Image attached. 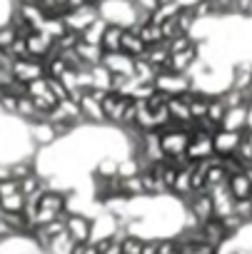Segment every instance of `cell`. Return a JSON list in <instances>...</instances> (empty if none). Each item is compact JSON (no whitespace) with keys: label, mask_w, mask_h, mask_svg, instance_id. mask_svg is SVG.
<instances>
[{"label":"cell","mask_w":252,"mask_h":254,"mask_svg":"<svg viewBox=\"0 0 252 254\" xmlns=\"http://www.w3.org/2000/svg\"><path fill=\"white\" fill-rule=\"evenodd\" d=\"M153 85H155V90H160V92H165L170 97H177V95H182V92H187L192 87L190 85V77L185 72H170V70L158 72V77H155Z\"/></svg>","instance_id":"1"},{"label":"cell","mask_w":252,"mask_h":254,"mask_svg":"<svg viewBox=\"0 0 252 254\" xmlns=\"http://www.w3.org/2000/svg\"><path fill=\"white\" fill-rule=\"evenodd\" d=\"M10 75H13V80L28 85V82H33V80L45 77V65H43V60H35V58L13 60V65H10Z\"/></svg>","instance_id":"2"},{"label":"cell","mask_w":252,"mask_h":254,"mask_svg":"<svg viewBox=\"0 0 252 254\" xmlns=\"http://www.w3.org/2000/svg\"><path fill=\"white\" fill-rule=\"evenodd\" d=\"M102 97H105V92H100V90H85V92H83V97H80V102H78L83 120H87V122H105L102 105H100Z\"/></svg>","instance_id":"3"},{"label":"cell","mask_w":252,"mask_h":254,"mask_svg":"<svg viewBox=\"0 0 252 254\" xmlns=\"http://www.w3.org/2000/svg\"><path fill=\"white\" fill-rule=\"evenodd\" d=\"M65 234L73 244H85L92 239V222L83 214H68L65 217Z\"/></svg>","instance_id":"4"},{"label":"cell","mask_w":252,"mask_h":254,"mask_svg":"<svg viewBox=\"0 0 252 254\" xmlns=\"http://www.w3.org/2000/svg\"><path fill=\"white\" fill-rule=\"evenodd\" d=\"M185 155H187L192 162L210 160V157L215 155V150H212V135L195 130V132L190 135V142H187V150H185Z\"/></svg>","instance_id":"5"},{"label":"cell","mask_w":252,"mask_h":254,"mask_svg":"<svg viewBox=\"0 0 252 254\" xmlns=\"http://www.w3.org/2000/svg\"><path fill=\"white\" fill-rule=\"evenodd\" d=\"M128 102H130V97L128 95H120V92H105V97H102V115H105V122H115V125H120V120H122V112H125V107H128Z\"/></svg>","instance_id":"6"},{"label":"cell","mask_w":252,"mask_h":254,"mask_svg":"<svg viewBox=\"0 0 252 254\" xmlns=\"http://www.w3.org/2000/svg\"><path fill=\"white\" fill-rule=\"evenodd\" d=\"M240 142H242V132H237V130H225V127H220V130L212 135V150L220 157L235 155Z\"/></svg>","instance_id":"7"},{"label":"cell","mask_w":252,"mask_h":254,"mask_svg":"<svg viewBox=\"0 0 252 254\" xmlns=\"http://www.w3.org/2000/svg\"><path fill=\"white\" fill-rule=\"evenodd\" d=\"M200 237H202V242L205 244H210V247H220L230 234H227V229H225V224H222V219H217V217H210L207 222H202L200 224Z\"/></svg>","instance_id":"8"},{"label":"cell","mask_w":252,"mask_h":254,"mask_svg":"<svg viewBox=\"0 0 252 254\" xmlns=\"http://www.w3.org/2000/svg\"><path fill=\"white\" fill-rule=\"evenodd\" d=\"M25 45H28V58H35V60H45L53 53V40L43 30H33L25 38Z\"/></svg>","instance_id":"9"},{"label":"cell","mask_w":252,"mask_h":254,"mask_svg":"<svg viewBox=\"0 0 252 254\" xmlns=\"http://www.w3.org/2000/svg\"><path fill=\"white\" fill-rule=\"evenodd\" d=\"M100 65H105L112 75H133V58L125 53H102Z\"/></svg>","instance_id":"10"},{"label":"cell","mask_w":252,"mask_h":254,"mask_svg":"<svg viewBox=\"0 0 252 254\" xmlns=\"http://www.w3.org/2000/svg\"><path fill=\"white\" fill-rule=\"evenodd\" d=\"M38 209L43 212H50L55 217H60L63 212H68V199L63 192H55V190H45L40 194V202H38Z\"/></svg>","instance_id":"11"},{"label":"cell","mask_w":252,"mask_h":254,"mask_svg":"<svg viewBox=\"0 0 252 254\" xmlns=\"http://www.w3.org/2000/svg\"><path fill=\"white\" fill-rule=\"evenodd\" d=\"M190 214L200 224L212 217V199H210L207 192H192V197H190Z\"/></svg>","instance_id":"12"},{"label":"cell","mask_w":252,"mask_h":254,"mask_svg":"<svg viewBox=\"0 0 252 254\" xmlns=\"http://www.w3.org/2000/svg\"><path fill=\"white\" fill-rule=\"evenodd\" d=\"M120 53H125L128 58H143V53H145V43L138 38V33H135V25L133 28H125V33H122V40H120Z\"/></svg>","instance_id":"13"},{"label":"cell","mask_w":252,"mask_h":254,"mask_svg":"<svg viewBox=\"0 0 252 254\" xmlns=\"http://www.w3.org/2000/svg\"><path fill=\"white\" fill-rule=\"evenodd\" d=\"M143 60H145L148 65H153L158 72L168 70V60H170L168 43H160V45H150V48H145V53H143Z\"/></svg>","instance_id":"14"},{"label":"cell","mask_w":252,"mask_h":254,"mask_svg":"<svg viewBox=\"0 0 252 254\" xmlns=\"http://www.w3.org/2000/svg\"><path fill=\"white\" fill-rule=\"evenodd\" d=\"M247 112H250V107H247V105L227 107V112H225V117H222V125H220V127H225V130H237V132H242L245 127H247Z\"/></svg>","instance_id":"15"},{"label":"cell","mask_w":252,"mask_h":254,"mask_svg":"<svg viewBox=\"0 0 252 254\" xmlns=\"http://www.w3.org/2000/svg\"><path fill=\"white\" fill-rule=\"evenodd\" d=\"M225 187L232 194V199H250L252 197V185L247 182V177L242 175V170L235 172V175H230L227 182H225Z\"/></svg>","instance_id":"16"},{"label":"cell","mask_w":252,"mask_h":254,"mask_svg":"<svg viewBox=\"0 0 252 254\" xmlns=\"http://www.w3.org/2000/svg\"><path fill=\"white\" fill-rule=\"evenodd\" d=\"M122 33H125L122 25L107 23V25H105V33H102V38H100V48H102V53H120Z\"/></svg>","instance_id":"17"},{"label":"cell","mask_w":252,"mask_h":254,"mask_svg":"<svg viewBox=\"0 0 252 254\" xmlns=\"http://www.w3.org/2000/svg\"><path fill=\"white\" fill-rule=\"evenodd\" d=\"M195 60H197V48L192 45L182 53H172L170 60H168V70L170 72H185L190 65H195Z\"/></svg>","instance_id":"18"},{"label":"cell","mask_w":252,"mask_h":254,"mask_svg":"<svg viewBox=\"0 0 252 254\" xmlns=\"http://www.w3.org/2000/svg\"><path fill=\"white\" fill-rule=\"evenodd\" d=\"M73 50H75V55H78L87 67L100 65V60H102V48H100V45H90V43H83V40H80Z\"/></svg>","instance_id":"19"},{"label":"cell","mask_w":252,"mask_h":254,"mask_svg":"<svg viewBox=\"0 0 252 254\" xmlns=\"http://www.w3.org/2000/svg\"><path fill=\"white\" fill-rule=\"evenodd\" d=\"M110 80H112V72L105 65H92L90 67V90L110 92Z\"/></svg>","instance_id":"20"},{"label":"cell","mask_w":252,"mask_h":254,"mask_svg":"<svg viewBox=\"0 0 252 254\" xmlns=\"http://www.w3.org/2000/svg\"><path fill=\"white\" fill-rule=\"evenodd\" d=\"M135 33H138V38L145 43V48L165 43V40H163V30H160V25H155V23H143V25H135Z\"/></svg>","instance_id":"21"},{"label":"cell","mask_w":252,"mask_h":254,"mask_svg":"<svg viewBox=\"0 0 252 254\" xmlns=\"http://www.w3.org/2000/svg\"><path fill=\"white\" fill-rule=\"evenodd\" d=\"M168 112H170V120H175V122H190L192 120L190 117V107H187V102L180 95L168 100Z\"/></svg>","instance_id":"22"},{"label":"cell","mask_w":252,"mask_h":254,"mask_svg":"<svg viewBox=\"0 0 252 254\" xmlns=\"http://www.w3.org/2000/svg\"><path fill=\"white\" fill-rule=\"evenodd\" d=\"M133 77H135L138 82H155L158 70H155L153 65H148L143 58H135V60H133Z\"/></svg>","instance_id":"23"},{"label":"cell","mask_w":252,"mask_h":254,"mask_svg":"<svg viewBox=\"0 0 252 254\" xmlns=\"http://www.w3.org/2000/svg\"><path fill=\"white\" fill-rule=\"evenodd\" d=\"M105 20H100V18H95L83 33H80V40L83 43H90V45H100V38H102V33H105Z\"/></svg>","instance_id":"24"},{"label":"cell","mask_w":252,"mask_h":254,"mask_svg":"<svg viewBox=\"0 0 252 254\" xmlns=\"http://www.w3.org/2000/svg\"><path fill=\"white\" fill-rule=\"evenodd\" d=\"M140 182H143V192H145V194H158V192H163V190H165L163 180H160L158 175H153L148 167H145V170H140Z\"/></svg>","instance_id":"25"},{"label":"cell","mask_w":252,"mask_h":254,"mask_svg":"<svg viewBox=\"0 0 252 254\" xmlns=\"http://www.w3.org/2000/svg\"><path fill=\"white\" fill-rule=\"evenodd\" d=\"M30 132H33V140L38 145H50L55 140V132H53V127L48 122H33L30 125Z\"/></svg>","instance_id":"26"},{"label":"cell","mask_w":252,"mask_h":254,"mask_svg":"<svg viewBox=\"0 0 252 254\" xmlns=\"http://www.w3.org/2000/svg\"><path fill=\"white\" fill-rule=\"evenodd\" d=\"M225 112H227V107H225V102H222V97H210L207 100V120H212L217 127L222 125V117H225Z\"/></svg>","instance_id":"27"},{"label":"cell","mask_w":252,"mask_h":254,"mask_svg":"<svg viewBox=\"0 0 252 254\" xmlns=\"http://www.w3.org/2000/svg\"><path fill=\"white\" fill-rule=\"evenodd\" d=\"M140 170H143V165H140L138 157H128V160L117 162V177H120V180L135 177V175H140Z\"/></svg>","instance_id":"28"},{"label":"cell","mask_w":252,"mask_h":254,"mask_svg":"<svg viewBox=\"0 0 252 254\" xmlns=\"http://www.w3.org/2000/svg\"><path fill=\"white\" fill-rule=\"evenodd\" d=\"M122 194L128 197V199L145 194V192H143V182H140V175H135V177H128V180H122Z\"/></svg>","instance_id":"29"},{"label":"cell","mask_w":252,"mask_h":254,"mask_svg":"<svg viewBox=\"0 0 252 254\" xmlns=\"http://www.w3.org/2000/svg\"><path fill=\"white\" fill-rule=\"evenodd\" d=\"M140 249H143V239H138L133 234L120 239V254H140Z\"/></svg>","instance_id":"30"},{"label":"cell","mask_w":252,"mask_h":254,"mask_svg":"<svg viewBox=\"0 0 252 254\" xmlns=\"http://www.w3.org/2000/svg\"><path fill=\"white\" fill-rule=\"evenodd\" d=\"M187 48H192V40H190V35H185V33H180V35H175L172 40H168L170 55H172V53H182V50H187Z\"/></svg>","instance_id":"31"},{"label":"cell","mask_w":252,"mask_h":254,"mask_svg":"<svg viewBox=\"0 0 252 254\" xmlns=\"http://www.w3.org/2000/svg\"><path fill=\"white\" fill-rule=\"evenodd\" d=\"M115 175H117V162H115V160H102V162H97L95 177L107 180V177H115Z\"/></svg>","instance_id":"32"},{"label":"cell","mask_w":252,"mask_h":254,"mask_svg":"<svg viewBox=\"0 0 252 254\" xmlns=\"http://www.w3.org/2000/svg\"><path fill=\"white\" fill-rule=\"evenodd\" d=\"M250 77H252V67L250 65H237V70H235V87L237 90H247Z\"/></svg>","instance_id":"33"},{"label":"cell","mask_w":252,"mask_h":254,"mask_svg":"<svg viewBox=\"0 0 252 254\" xmlns=\"http://www.w3.org/2000/svg\"><path fill=\"white\" fill-rule=\"evenodd\" d=\"M190 8H192L195 18H207V15H212V13H215L212 0H195V3H192Z\"/></svg>","instance_id":"34"},{"label":"cell","mask_w":252,"mask_h":254,"mask_svg":"<svg viewBox=\"0 0 252 254\" xmlns=\"http://www.w3.org/2000/svg\"><path fill=\"white\" fill-rule=\"evenodd\" d=\"M35 170H33V165L30 162H18V165H10V175H13V180H23V177H28V175H33Z\"/></svg>","instance_id":"35"},{"label":"cell","mask_w":252,"mask_h":254,"mask_svg":"<svg viewBox=\"0 0 252 254\" xmlns=\"http://www.w3.org/2000/svg\"><path fill=\"white\" fill-rule=\"evenodd\" d=\"M15 107H18V97L5 90V95L0 97V110H3L5 115H15Z\"/></svg>","instance_id":"36"},{"label":"cell","mask_w":252,"mask_h":254,"mask_svg":"<svg viewBox=\"0 0 252 254\" xmlns=\"http://www.w3.org/2000/svg\"><path fill=\"white\" fill-rule=\"evenodd\" d=\"M48 87H50V92L55 95V100H58V102L68 97V87H65L60 80H55V77H48Z\"/></svg>","instance_id":"37"},{"label":"cell","mask_w":252,"mask_h":254,"mask_svg":"<svg viewBox=\"0 0 252 254\" xmlns=\"http://www.w3.org/2000/svg\"><path fill=\"white\" fill-rule=\"evenodd\" d=\"M13 40H15V30H13L10 25H3V28H0V50H8Z\"/></svg>","instance_id":"38"},{"label":"cell","mask_w":252,"mask_h":254,"mask_svg":"<svg viewBox=\"0 0 252 254\" xmlns=\"http://www.w3.org/2000/svg\"><path fill=\"white\" fill-rule=\"evenodd\" d=\"M138 3V8L143 10V13H153L155 8H158V0H135Z\"/></svg>","instance_id":"39"},{"label":"cell","mask_w":252,"mask_h":254,"mask_svg":"<svg viewBox=\"0 0 252 254\" xmlns=\"http://www.w3.org/2000/svg\"><path fill=\"white\" fill-rule=\"evenodd\" d=\"M140 254H158V242H143Z\"/></svg>","instance_id":"40"},{"label":"cell","mask_w":252,"mask_h":254,"mask_svg":"<svg viewBox=\"0 0 252 254\" xmlns=\"http://www.w3.org/2000/svg\"><path fill=\"white\" fill-rule=\"evenodd\" d=\"M8 180H13V175H10V165H0V182H8Z\"/></svg>","instance_id":"41"},{"label":"cell","mask_w":252,"mask_h":254,"mask_svg":"<svg viewBox=\"0 0 252 254\" xmlns=\"http://www.w3.org/2000/svg\"><path fill=\"white\" fill-rule=\"evenodd\" d=\"M242 175H245V177H247V182L252 185V165H245V167H242Z\"/></svg>","instance_id":"42"},{"label":"cell","mask_w":252,"mask_h":254,"mask_svg":"<svg viewBox=\"0 0 252 254\" xmlns=\"http://www.w3.org/2000/svg\"><path fill=\"white\" fill-rule=\"evenodd\" d=\"M242 140L252 147V130H242Z\"/></svg>","instance_id":"43"},{"label":"cell","mask_w":252,"mask_h":254,"mask_svg":"<svg viewBox=\"0 0 252 254\" xmlns=\"http://www.w3.org/2000/svg\"><path fill=\"white\" fill-rule=\"evenodd\" d=\"M245 15H252V0H250V5H247V13Z\"/></svg>","instance_id":"44"},{"label":"cell","mask_w":252,"mask_h":254,"mask_svg":"<svg viewBox=\"0 0 252 254\" xmlns=\"http://www.w3.org/2000/svg\"><path fill=\"white\" fill-rule=\"evenodd\" d=\"M247 92L252 95V77H250V82H247Z\"/></svg>","instance_id":"45"},{"label":"cell","mask_w":252,"mask_h":254,"mask_svg":"<svg viewBox=\"0 0 252 254\" xmlns=\"http://www.w3.org/2000/svg\"><path fill=\"white\" fill-rule=\"evenodd\" d=\"M85 3H92L95 5V3H100V0H85Z\"/></svg>","instance_id":"46"}]
</instances>
